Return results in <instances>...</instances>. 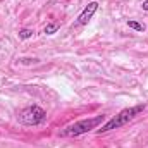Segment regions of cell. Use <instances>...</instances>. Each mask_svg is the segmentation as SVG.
I'll return each instance as SVG.
<instances>
[{"instance_id":"cell-4","label":"cell","mask_w":148,"mask_h":148,"mask_svg":"<svg viewBox=\"0 0 148 148\" xmlns=\"http://www.w3.org/2000/svg\"><path fill=\"white\" fill-rule=\"evenodd\" d=\"M98 10V3L97 2H90L84 9H83V12L77 16V21H76V26H84V24H88V21L93 17V14Z\"/></svg>"},{"instance_id":"cell-7","label":"cell","mask_w":148,"mask_h":148,"mask_svg":"<svg viewBox=\"0 0 148 148\" xmlns=\"http://www.w3.org/2000/svg\"><path fill=\"white\" fill-rule=\"evenodd\" d=\"M57 29H59V24H55V23H50V24L45 26V33H47V35H53Z\"/></svg>"},{"instance_id":"cell-1","label":"cell","mask_w":148,"mask_h":148,"mask_svg":"<svg viewBox=\"0 0 148 148\" xmlns=\"http://www.w3.org/2000/svg\"><path fill=\"white\" fill-rule=\"evenodd\" d=\"M145 107H147V105H136V107H129V109L121 110L117 115H114L112 119H109V121L100 127V129H97V133H98V134H102V133H107V131L119 129V127L126 126L129 121H133L138 114H141V112L145 110Z\"/></svg>"},{"instance_id":"cell-5","label":"cell","mask_w":148,"mask_h":148,"mask_svg":"<svg viewBox=\"0 0 148 148\" xmlns=\"http://www.w3.org/2000/svg\"><path fill=\"white\" fill-rule=\"evenodd\" d=\"M127 26L131 28V29H134V31H145V24H141V23H138V21H127Z\"/></svg>"},{"instance_id":"cell-3","label":"cell","mask_w":148,"mask_h":148,"mask_svg":"<svg viewBox=\"0 0 148 148\" xmlns=\"http://www.w3.org/2000/svg\"><path fill=\"white\" fill-rule=\"evenodd\" d=\"M45 117H47V112L40 105H29L19 112V121L26 126H38L45 121Z\"/></svg>"},{"instance_id":"cell-6","label":"cell","mask_w":148,"mask_h":148,"mask_svg":"<svg viewBox=\"0 0 148 148\" xmlns=\"http://www.w3.org/2000/svg\"><path fill=\"white\" fill-rule=\"evenodd\" d=\"M33 36V29H29V28H23V29H19V38L21 40H28V38Z\"/></svg>"},{"instance_id":"cell-2","label":"cell","mask_w":148,"mask_h":148,"mask_svg":"<svg viewBox=\"0 0 148 148\" xmlns=\"http://www.w3.org/2000/svg\"><path fill=\"white\" fill-rule=\"evenodd\" d=\"M105 121V115H95V117H90V119H83V121H77L74 124L66 126L62 131H60V136L64 138H71V136H79V134H84L91 129H97L98 124H102Z\"/></svg>"},{"instance_id":"cell-8","label":"cell","mask_w":148,"mask_h":148,"mask_svg":"<svg viewBox=\"0 0 148 148\" xmlns=\"http://www.w3.org/2000/svg\"><path fill=\"white\" fill-rule=\"evenodd\" d=\"M141 7H143V10H147V12H148V0L143 2V5H141Z\"/></svg>"}]
</instances>
